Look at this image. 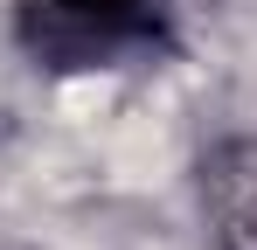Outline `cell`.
<instances>
[{"label": "cell", "mask_w": 257, "mask_h": 250, "mask_svg": "<svg viewBox=\"0 0 257 250\" xmlns=\"http://www.w3.org/2000/svg\"><path fill=\"white\" fill-rule=\"evenodd\" d=\"M160 0H28L35 49L56 63H104L153 42Z\"/></svg>", "instance_id": "1"}]
</instances>
